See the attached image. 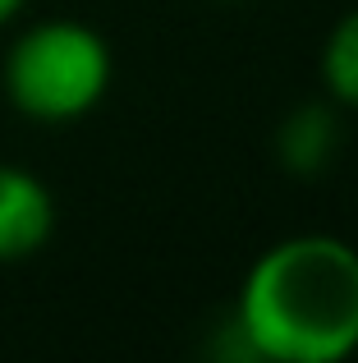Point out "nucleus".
Listing matches in <instances>:
<instances>
[{
    "label": "nucleus",
    "instance_id": "1",
    "mask_svg": "<svg viewBox=\"0 0 358 363\" xmlns=\"http://www.w3.org/2000/svg\"><path fill=\"white\" fill-rule=\"evenodd\" d=\"M234 327L253 363H340L358 350V248L335 235L271 244L243 276Z\"/></svg>",
    "mask_w": 358,
    "mask_h": 363
},
{
    "label": "nucleus",
    "instance_id": "2",
    "mask_svg": "<svg viewBox=\"0 0 358 363\" xmlns=\"http://www.w3.org/2000/svg\"><path fill=\"white\" fill-rule=\"evenodd\" d=\"M110 46L79 18H42L23 28L5 55V97L37 124L83 120L110 88Z\"/></svg>",
    "mask_w": 358,
    "mask_h": 363
},
{
    "label": "nucleus",
    "instance_id": "3",
    "mask_svg": "<svg viewBox=\"0 0 358 363\" xmlns=\"http://www.w3.org/2000/svg\"><path fill=\"white\" fill-rule=\"evenodd\" d=\"M55 230V198L33 170L0 161V267L42 253Z\"/></svg>",
    "mask_w": 358,
    "mask_h": 363
},
{
    "label": "nucleus",
    "instance_id": "4",
    "mask_svg": "<svg viewBox=\"0 0 358 363\" xmlns=\"http://www.w3.org/2000/svg\"><path fill=\"white\" fill-rule=\"evenodd\" d=\"M345 147L340 101H299L276 124V161L299 179H317L331 170V161Z\"/></svg>",
    "mask_w": 358,
    "mask_h": 363
},
{
    "label": "nucleus",
    "instance_id": "5",
    "mask_svg": "<svg viewBox=\"0 0 358 363\" xmlns=\"http://www.w3.org/2000/svg\"><path fill=\"white\" fill-rule=\"evenodd\" d=\"M322 79L331 101L358 111V9L340 18L326 37V51H322Z\"/></svg>",
    "mask_w": 358,
    "mask_h": 363
},
{
    "label": "nucleus",
    "instance_id": "6",
    "mask_svg": "<svg viewBox=\"0 0 358 363\" xmlns=\"http://www.w3.org/2000/svg\"><path fill=\"white\" fill-rule=\"evenodd\" d=\"M23 5H28V0H0V28H5L9 18H14L18 9H23Z\"/></svg>",
    "mask_w": 358,
    "mask_h": 363
},
{
    "label": "nucleus",
    "instance_id": "7",
    "mask_svg": "<svg viewBox=\"0 0 358 363\" xmlns=\"http://www.w3.org/2000/svg\"><path fill=\"white\" fill-rule=\"evenodd\" d=\"M221 5H234V0H221Z\"/></svg>",
    "mask_w": 358,
    "mask_h": 363
}]
</instances>
